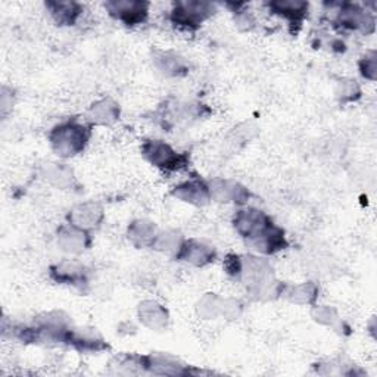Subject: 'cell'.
Segmentation results:
<instances>
[{"label":"cell","instance_id":"1","mask_svg":"<svg viewBox=\"0 0 377 377\" xmlns=\"http://www.w3.org/2000/svg\"><path fill=\"white\" fill-rule=\"evenodd\" d=\"M212 12H214V6L210 4H199V2L179 4L172 11V19L177 22V24L192 26L202 22Z\"/></svg>","mask_w":377,"mask_h":377},{"label":"cell","instance_id":"2","mask_svg":"<svg viewBox=\"0 0 377 377\" xmlns=\"http://www.w3.org/2000/svg\"><path fill=\"white\" fill-rule=\"evenodd\" d=\"M110 15L133 26L142 22L148 15V4L142 2H109L105 5Z\"/></svg>","mask_w":377,"mask_h":377},{"label":"cell","instance_id":"3","mask_svg":"<svg viewBox=\"0 0 377 377\" xmlns=\"http://www.w3.org/2000/svg\"><path fill=\"white\" fill-rule=\"evenodd\" d=\"M269 6L276 14H280L282 16L289 18L291 21H296V22H299L305 16V12L308 11V5L301 2H274L270 4Z\"/></svg>","mask_w":377,"mask_h":377},{"label":"cell","instance_id":"4","mask_svg":"<svg viewBox=\"0 0 377 377\" xmlns=\"http://www.w3.org/2000/svg\"><path fill=\"white\" fill-rule=\"evenodd\" d=\"M46 6L51 9L52 15L56 18L58 22H65V24H73L81 11L77 4L70 2H52Z\"/></svg>","mask_w":377,"mask_h":377}]
</instances>
